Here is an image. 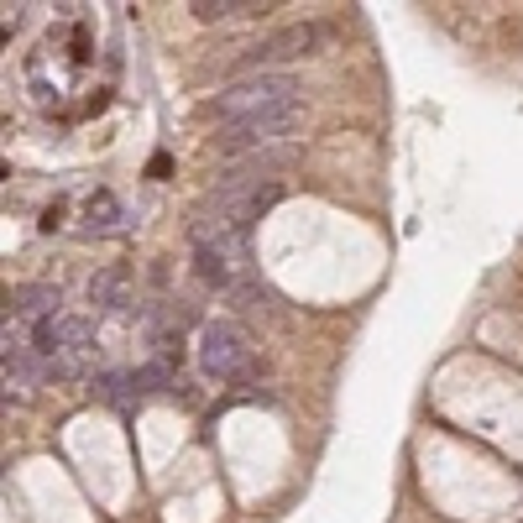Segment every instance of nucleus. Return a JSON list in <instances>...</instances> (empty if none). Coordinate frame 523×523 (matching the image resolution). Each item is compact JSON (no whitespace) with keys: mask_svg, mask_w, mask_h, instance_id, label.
Returning <instances> with one entry per match:
<instances>
[{"mask_svg":"<svg viewBox=\"0 0 523 523\" xmlns=\"http://www.w3.org/2000/svg\"><path fill=\"white\" fill-rule=\"evenodd\" d=\"M188 247H194V273L205 277L210 288L225 293H247L257 273H251V236L231 231L220 220H188Z\"/></svg>","mask_w":523,"mask_h":523,"instance_id":"f257e3e1","label":"nucleus"},{"mask_svg":"<svg viewBox=\"0 0 523 523\" xmlns=\"http://www.w3.org/2000/svg\"><path fill=\"white\" fill-rule=\"evenodd\" d=\"M304 105V84L293 74H241L236 84H225L210 105V116L220 126H241L257 116H277V110H293Z\"/></svg>","mask_w":523,"mask_h":523,"instance_id":"f03ea898","label":"nucleus"},{"mask_svg":"<svg viewBox=\"0 0 523 523\" xmlns=\"http://www.w3.org/2000/svg\"><path fill=\"white\" fill-rule=\"evenodd\" d=\"M31 345H37V356H42L48 377H63V382H74V377H90L94 362H100L94 325L84 319V314H68V309H63L58 319L37 325V330H31Z\"/></svg>","mask_w":523,"mask_h":523,"instance_id":"7ed1b4c3","label":"nucleus"},{"mask_svg":"<svg viewBox=\"0 0 523 523\" xmlns=\"http://www.w3.org/2000/svg\"><path fill=\"white\" fill-rule=\"evenodd\" d=\"M194 362H199V371L210 382H247L251 371H257V351H251V336L236 319H210L199 330Z\"/></svg>","mask_w":523,"mask_h":523,"instance_id":"20e7f679","label":"nucleus"},{"mask_svg":"<svg viewBox=\"0 0 523 523\" xmlns=\"http://www.w3.org/2000/svg\"><path fill=\"white\" fill-rule=\"evenodd\" d=\"M299 121H304V105H293V110H277V116H257V121H241V126H220L215 157H220V162H241V157L283 153V147L293 142Z\"/></svg>","mask_w":523,"mask_h":523,"instance_id":"39448f33","label":"nucleus"},{"mask_svg":"<svg viewBox=\"0 0 523 523\" xmlns=\"http://www.w3.org/2000/svg\"><path fill=\"white\" fill-rule=\"evenodd\" d=\"M325 42H330V27H325V22H293V27L267 31L257 48H247V53H241V68H247V74H283L277 63L314 58Z\"/></svg>","mask_w":523,"mask_h":523,"instance_id":"423d86ee","label":"nucleus"},{"mask_svg":"<svg viewBox=\"0 0 523 523\" xmlns=\"http://www.w3.org/2000/svg\"><path fill=\"white\" fill-rule=\"evenodd\" d=\"M0 377H5V398H31L48 382V367L31 345V330L16 319H5V336H0Z\"/></svg>","mask_w":523,"mask_h":523,"instance_id":"0eeeda50","label":"nucleus"},{"mask_svg":"<svg viewBox=\"0 0 523 523\" xmlns=\"http://www.w3.org/2000/svg\"><path fill=\"white\" fill-rule=\"evenodd\" d=\"M58 314H63V293L53 283H22V288L11 293V304H5V319H16V325H27V330L58 319Z\"/></svg>","mask_w":523,"mask_h":523,"instance_id":"6e6552de","label":"nucleus"},{"mask_svg":"<svg viewBox=\"0 0 523 523\" xmlns=\"http://www.w3.org/2000/svg\"><path fill=\"white\" fill-rule=\"evenodd\" d=\"M84 299H90L94 314H131V304H136L131 273H126V267H100V273H90Z\"/></svg>","mask_w":523,"mask_h":523,"instance_id":"1a4fd4ad","label":"nucleus"},{"mask_svg":"<svg viewBox=\"0 0 523 523\" xmlns=\"http://www.w3.org/2000/svg\"><path fill=\"white\" fill-rule=\"evenodd\" d=\"M79 231L84 236H126L131 231V215H126V205L110 194V188H94L90 199H84V210H79Z\"/></svg>","mask_w":523,"mask_h":523,"instance_id":"9d476101","label":"nucleus"},{"mask_svg":"<svg viewBox=\"0 0 523 523\" xmlns=\"http://www.w3.org/2000/svg\"><path fill=\"white\" fill-rule=\"evenodd\" d=\"M188 11H194V22H205V27H231V22H251V16H262V11H273V5H267V0H194Z\"/></svg>","mask_w":523,"mask_h":523,"instance_id":"9b49d317","label":"nucleus"},{"mask_svg":"<svg viewBox=\"0 0 523 523\" xmlns=\"http://www.w3.org/2000/svg\"><path fill=\"white\" fill-rule=\"evenodd\" d=\"M126 382H131V398H157L173 388V367H168V356H153V362L126 371Z\"/></svg>","mask_w":523,"mask_h":523,"instance_id":"f8f14e48","label":"nucleus"},{"mask_svg":"<svg viewBox=\"0 0 523 523\" xmlns=\"http://www.w3.org/2000/svg\"><path fill=\"white\" fill-rule=\"evenodd\" d=\"M37 225H42L48 236H53V231H58V225H63V205H58V199H53V205L42 210V220H37Z\"/></svg>","mask_w":523,"mask_h":523,"instance_id":"ddd939ff","label":"nucleus"},{"mask_svg":"<svg viewBox=\"0 0 523 523\" xmlns=\"http://www.w3.org/2000/svg\"><path fill=\"white\" fill-rule=\"evenodd\" d=\"M168 173H173V157H168V153H157L153 162H147V179H168Z\"/></svg>","mask_w":523,"mask_h":523,"instance_id":"4468645a","label":"nucleus"}]
</instances>
